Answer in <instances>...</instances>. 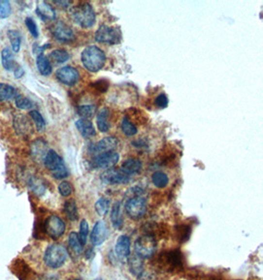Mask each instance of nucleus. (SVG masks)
<instances>
[{"label": "nucleus", "mask_w": 263, "mask_h": 280, "mask_svg": "<svg viewBox=\"0 0 263 280\" xmlns=\"http://www.w3.org/2000/svg\"><path fill=\"white\" fill-rule=\"evenodd\" d=\"M126 215L134 220L142 218L147 211L145 192L140 187H132L128 190L125 196Z\"/></svg>", "instance_id": "obj_1"}, {"label": "nucleus", "mask_w": 263, "mask_h": 280, "mask_svg": "<svg viewBox=\"0 0 263 280\" xmlns=\"http://www.w3.org/2000/svg\"><path fill=\"white\" fill-rule=\"evenodd\" d=\"M81 61L84 67L90 72H98L104 67L106 63L105 52L95 46H90L84 48L81 53Z\"/></svg>", "instance_id": "obj_2"}, {"label": "nucleus", "mask_w": 263, "mask_h": 280, "mask_svg": "<svg viewBox=\"0 0 263 280\" xmlns=\"http://www.w3.org/2000/svg\"><path fill=\"white\" fill-rule=\"evenodd\" d=\"M46 167L51 172L55 179H64L68 176L67 167L65 166L63 159L53 150H49L44 159Z\"/></svg>", "instance_id": "obj_3"}, {"label": "nucleus", "mask_w": 263, "mask_h": 280, "mask_svg": "<svg viewBox=\"0 0 263 280\" xmlns=\"http://www.w3.org/2000/svg\"><path fill=\"white\" fill-rule=\"evenodd\" d=\"M68 257V253L62 245L52 244L46 250L44 260L50 268H58L64 264Z\"/></svg>", "instance_id": "obj_4"}, {"label": "nucleus", "mask_w": 263, "mask_h": 280, "mask_svg": "<svg viewBox=\"0 0 263 280\" xmlns=\"http://www.w3.org/2000/svg\"><path fill=\"white\" fill-rule=\"evenodd\" d=\"M71 16L74 22L84 29L93 27L96 22L95 11L89 3H83L73 7Z\"/></svg>", "instance_id": "obj_5"}, {"label": "nucleus", "mask_w": 263, "mask_h": 280, "mask_svg": "<svg viewBox=\"0 0 263 280\" xmlns=\"http://www.w3.org/2000/svg\"><path fill=\"white\" fill-rule=\"evenodd\" d=\"M95 40L98 43L109 44L111 46L117 45L121 41V31L118 28L102 25L95 33Z\"/></svg>", "instance_id": "obj_6"}, {"label": "nucleus", "mask_w": 263, "mask_h": 280, "mask_svg": "<svg viewBox=\"0 0 263 280\" xmlns=\"http://www.w3.org/2000/svg\"><path fill=\"white\" fill-rule=\"evenodd\" d=\"M157 248V242L151 235H143L139 237L134 244V249L136 255L142 259L151 258Z\"/></svg>", "instance_id": "obj_7"}, {"label": "nucleus", "mask_w": 263, "mask_h": 280, "mask_svg": "<svg viewBox=\"0 0 263 280\" xmlns=\"http://www.w3.org/2000/svg\"><path fill=\"white\" fill-rule=\"evenodd\" d=\"M119 160V155L116 152H109L95 156L91 161L93 168L110 169L113 168Z\"/></svg>", "instance_id": "obj_8"}, {"label": "nucleus", "mask_w": 263, "mask_h": 280, "mask_svg": "<svg viewBox=\"0 0 263 280\" xmlns=\"http://www.w3.org/2000/svg\"><path fill=\"white\" fill-rule=\"evenodd\" d=\"M101 181L105 185H120L127 184L130 181V176L121 170L110 168L104 171L101 175Z\"/></svg>", "instance_id": "obj_9"}, {"label": "nucleus", "mask_w": 263, "mask_h": 280, "mask_svg": "<svg viewBox=\"0 0 263 280\" xmlns=\"http://www.w3.org/2000/svg\"><path fill=\"white\" fill-rule=\"evenodd\" d=\"M45 231L52 239L60 238L65 232V223L57 216H50L45 222Z\"/></svg>", "instance_id": "obj_10"}, {"label": "nucleus", "mask_w": 263, "mask_h": 280, "mask_svg": "<svg viewBox=\"0 0 263 280\" xmlns=\"http://www.w3.org/2000/svg\"><path fill=\"white\" fill-rule=\"evenodd\" d=\"M55 76L56 79L65 86H74L80 78L78 70L71 66H64L59 68L55 73Z\"/></svg>", "instance_id": "obj_11"}, {"label": "nucleus", "mask_w": 263, "mask_h": 280, "mask_svg": "<svg viewBox=\"0 0 263 280\" xmlns=\"http://www.w3.org/2000/svg\"><path fill=\"white\" fill-rule=\"evenodd\" d=\"M118 147V140L115 137H106L103 138L101 141L92 145L89 148L91 154L98 156L104 153L115 152V150Z\"/></svg>", "instance_id": "obj_12"}, {"label": "nucleus", "mask_w": 263, "mask_h": 280, "mask_svg": "<svg viewBox=\"0 0 263 280\" xmlns=\"http://www.w3.org/2000/svg\"><path fill=\"white\" fill-rule=\"evenodd\" d=\"M109 233L110 231L105 221L100 220L96 222L90 235L92 244L94 246H100V245H102L108 239Z\"/></svg>", "instance_id": "obj_13"}, {"label": "nucleus", "mask_w": 263, "mask_h": 280, "mask_svg": "<svg viewBox=\"0 0 263 280\" xmlns=\"http://www.w3.org/2000/svg\"><path fill=\"white\" fill-rule=\"evenodd\" d=\"M51 31L53 37L61 43H68L74 39L73 31L66 24H64L61 21H58L54 24Z\"/></svg>", "instance_id": "obj_14"}, {"label": "nucleus", "mask_w": 263, "mask_h": 280, "mask_svg": "<svg viewBox=\"0 0 263 280\" xmlns=\"http://www.w3.org/2000/svg\"><path fill=\"white\" fill-rule=\"evenodd\" d=\"M115 254L118 259L126 260L130 256V239L126 235L118 237L115 245Z\"/></svg>", "instance_id": "obj_15"}, {"label": "nucleus", "mask_w": 263, "mask_h": 280, "mask_svg": "<svg viewBox=\"0 0 263 280\" xmlns=\"http://www.w3.org/2000/svg\"><path fill=\"white\" fill-rule=\"evenodd\" d=\"M48 152H49L48 144L42 139H39L33 143L32 148H31L32 156L34 157V159H36L37 161H42V160L44 161Z\"/></svg>", "instance_id": "obj_16"}, {"label": "nucleus", "mask_w": 263, "mask_h": 280, "mask_svg": "<svg viewBox=\"0 0 263 280\" xmlns=\"http://www.w3.org/2000/svg\"><path fill=\"white\" fill-rule=\"evenodd\" d=\"M141 168H142V163L139 159L128 158L123 161L120 170L126 175H128V176H130V175H134V174L139 173Z\"/></svg>", "instance_id": "obj_17"}, {"label": "nucleus", "mask_w": 263, "mask_h": 280, "mask_svg": "<svg viewBox=\"0 0 263 280\" xmlns=\"http://www.w3.org/2000/svg\"><path fill=\"white\" fill-rule=\"evenodd\" d=\"M36 12H37V15L43 21H52L55 19V16H56L54 9L46 1L39 2Z\"/></svg>", "instance_id": "obj_18"}, {"label": "nucleus", "mask_w": 263, "mask_h": 280, "mask_svg": "<svg viewBox=\"0 0 263 280\" xmlns=\"http://www.w3.org/2000/svg\"><path fill=\"white\" fill-rule=\"evenodd\" d=\"M75 125H76V128L78 129L79 133L84 138H91V137L96 136V130L94 128V125L89 119L80 118L79 120L76 121Z\"/></svg>", "instance_id": "obj_19"}, {"label": "nucleus", "mask_w": 263, "mask_h": 280, "mask_svg": "<svg viewBox=\"0 0 263 280\" xmlns=\"http://www.w3.org/2000/svg\"><path fill=\"white\" fill-rule=\"evenodd\" d=\"M111 221L113 226L119 230L122 228L123 218H122V212H121V203L119 202H115L113 205L112 213H111Z\"/></svg>", "instance_id": "obj_20"}, {"label": "nucleus", "mask_w": 263, "mask_h": 280, "mask_svg": "<svg viewBox=\"0 0 263 280\" xmlns=\"http://www.w3.org/2000/svg\"><path fill=\"white\" fill-rule=\"evenodd\" d=\"M97 126L102 133H106L110 130V111L104 108L99 111L97 115Z\"/></svg>", "instance_id": "obj_21"}, {"label": "nucleus", "mask_w": 263, "mask_h": 280, "mask_svg": "<svg viewBox=\"0 0 263 280\" xmlns=\"http://www.w3.org/2000/svg\"><path fill=\"white\" fill-rule=\"evenodd\" d=\"M128 266H129L131 273L135 275L136 277H140L144 271L143 259L135 254L134 256H132L129 259Z\"/></svg>", "instance_id": "obj_22"}, {"label": "nucleus", "mask_w": 263, "mask_h": 280, "mask_svg": "<svg viewBox=\"0 0 263 280\" xmlns=\"http://www.w3.org/2000/svg\"><path fill=\"white\" fill-rule=\"evenodd\" d=\"M1 62L2 66L4 67L5 70H7V71H14L16 69V63L14 60L13 52L9 47H5L1 51Z\"/></svg>", "instance_id": "obj_23"}, {"label": "nucleus", "mask_w": 263, "mask_h": 280, "mask_svg": "<svg viewBox=\"0 0 263 280\" xmlns=\"http://www.w3.org/2000/svg\"><path fill=\"white\" fill-rule=\"evenodd\" d=\"M36 63H37V68L39 70V72L43 76H49L51 74L52 67L47 56H45L44 54L38 55Z\"/></svg>", "instance_id": "obj_24"}, {"label": "nucleus", "mask_w": 263, "mask_h": 280, "mask_svg": "<svg viewBox=\"0 0 263 280\" xmlns=\"http://www.w3.org/2000/svg\"><path fill=\"white\" fill-rule=\"evenodd\" d=\"M14 127L18 134H26L27 132H31V130H33L30 122L22 114H17L14 117Z\"/></svg>", "instance_id": "obj_25"}, {"label": "nucleus", "mask_w": 263, "mask_h": 280, "mask_svg": "<svg viewBox=\"0 0 263 280\" xmlns=\"http://www.w3.org/2000/svg\"><path fill=\"white\" fill-rule=\"evenodd\" d=\"M17 96V90L4 83H0V101H6L10 100Z\"/></svg>", "instance_id": "obj_26"}, {"label": "nucleus", "mask_w": 263, "mask_h": 280, "mask_svg": "<svg viewBox=\"0 0 263 280\" xmlns=\"http://www.w3.org/2000/svg\"><path fill=\"white\" fill-rule=\"evenodd\" d=\"M68 244H69V249L75 256H79L82 253L83 250V245L80 242L78 233L76 232H71L68 237Z\"/></svg>", "instance_id": "obj_27"}, {"label": "nucleus", "mask_w": 263, "mask_h": 280, "mask_svg": "<svg viewBox=\"0 0 263 280\" xmlns=\"http://www.w3.org/2000/svg\"><path fill=\"white\" fill-rule=\"evenodd\" d=\"M7 36H8V39L10 41L13 52H15V53L19 52L20 48H21V42H22L21 32L17 30H9L7 31Z\"/></svg>", "instance_id": "obj_28"}, {"label": "nucleus", "mask_w": 263, "mask_h": 280, "mask_svg": "<svg viewBox=\"0 0 263 280\" xmlns=\"http://www.w3.org/2000/svg\"><path fill=\"white\" fill-rule=\"evenodd\" d=\"M152 182L153 184L160 189L165 188L169 184V177L166 173L162 171H156L152 174Z\"/></svg>", "instance_id": "obj_29"}, {"label": "nucleus", "mask_w": 263, "mask_h": 280, "mask_svg": "<svg viewBox=\"0 0 263 280\" xmlns=\"http://www.w3.org/2000/svg\"><path fill=\"white\" fill-rule=\"evenodd\" d=\"M64 212L69 220L76 221L78 219L77 204L74 200H68L64 204Z\"/></svg>", "instance_id": "obj_30"}, {"label": "nucleus", "mask_w": 263, "mask_h": 280, "mask_svg": "<svg viewBox=\"0 0 263 280\" xmlns=\"http://www.w3.org/2000/svg\"><path fill=\"white\" fill-rule=\"evenodd\" d=\"M110 206H111L110 200H108L106 198L99 199L95 203L96 213L100 217H105V216H107V214L110 211Z\"/></svg>", "instance_id": "obj_31"}, {"label": "nucleus", "mask_w": 263, "mask_h": 280, "mask_svg": "<svg viewBox=\"0 0 263 280\" xmlns=\"http://www.w3.org/2000/svg\"><path fill=\"white\" fill-rule=\"evenodd\" d=\"M70 58L69 53L64 49H55L50 52L49 59L55 64H62Z\"/></svg>", "instance_id": "obj_32"}, {"label": "nucleus", "mask_w": 263, "mask_h": 280, "mask_svg": "<svg viewBox=\"0 0 263 280\" xmlns=\"http://www.w3.org/2000/svg\"><path fill=\"white\" fill-rule=\"evenodd\" d=\"M29 115L33 119V121H34L36 128L39 132H43L46 129V121L38 110H31Z\"/></svg>", "instance_id": "obj_33"}, {"label": "nucleus", "mask_w": 263, "mask_h": 280, "mask_svg": "<svg viewBox=\"0 0 263 280\" xmlns=\"http://www.w3.org/2000/svg\"><path fill=\"white\" fill-rule=\"evenodd\" d=\"M121 130L124 133V135L131 137L137 134V128L133 123H131L126 117H124L121 121Z\"/></svg>", "instance_id": "obj_34"}, {"label": "nucleus", "mask_w": 263, "mask_h": 280, "mask_svg": "<svg viewBox=\"0 0 263 280\" xmlns=\"http://www.w3.org/2000/svg\"><path fill=\"white\" fill-rule=\"evenodd\" d=\"M15 106L19 109H31L34 107V103H33L28 97L22 94H18L15 97Z\"/></svg>", "instance_id": "obj_35"}, {"label": "nucleus", "mask_w": 263, "mask_h": 280, "mask_svg": "<svg viewBox=\"0 0 263 280\" xmlns=\"http://www.w3.org/2000/svg\"><path fill=\"white\" fill-rule=\"evenodd\" d=\"M77 112L81 116V118L90 119L96 114L97 109L95 106H81L78 108Z\"/></svg>", "instance_id": "obj_36"}, {"label": "nucleus", "mask_w": 263, "mask_h": 280, "mask_svg": "<svg viewBox=\"0 0 263 280\" xmlns=\"http://www.w3.org/2000/svg\"><path fill=\"white\" fill-rule=\"evenodd\" d=\"M88 234H89V225H88V222L85 219H83L80 223V230H79V234H78L80 242L83 246L87 243Z\"/></svg>", "instance_id": "obj_37"}, {"label": "nucleus", "mask_w": 263, "mask_h": 280, "mask_svg": "<svg viewBox=\"0 0 263 280\" xmlns=\"http://www.w3.org/2000/svg\"><path fill=\"white\" fill-rule=\"evenodd\" d=\"M12 12L10 2L7 0H0V19H5L10 16Z\"/></svg>", "instance_id": "obj_38"}, {"label": "nucleus", "mask_w": 263, "mask_h": 280, "mask_svg": "<svg viewBox=\"0 0 263 280\" xmlns=\"http://www.w3.org/2000/svg\"><path fill=\"white\" fill-rule=\"evenodd\" d=\"M25 24L30 31V33L32 34V37H34L35 39H37L39 37V30H38V26L36 24V22L33 20L32 18H26L25 20Z\"/></svg>", "instance_id": "obj_39"}, {"label": "nucleus", "mask_w": 263, "mask_h": 280, "mask_svg": "<svg viewBox=\"0 0 263 280\" xmlns=\"http://www.w3.org/2000/svg\"><path fill=\"white\" fill-rule=\"evenodd\" d=\"M58 191L62 197H68L72 193L71 184L67 181H63L58 186Z\"/></svg>", "instance_id": "obj_40"}, {"label": "nucleus", "mask_w": 263, "mask_h": 280, "mask_svg": "<svg viewBox=\"0 0 263 280\" xmlns=\"http://www.w3.org/2000/svg\"><path fill=\"white\" fill-rule=\"evenodd\" d=\"M155 103H156V106L160 109H165L168 107V103H169V99L167 97L166 94H164V93H161L159 94L157 97H156V100H155Z\"/></svg>", "instance_id": "obj_41"}, {"label": "nucleus", "mask_w": 263, "mask_h": 280, "mask_svg": "<svg viewBox=\"0 0 263 280\" xmlns=\"http://www.w3.org/2000/svg\"><path fill=\"white\" fill-rule=\"evenodd\" d=\"M48 47H49V44H47L44 47H40V46H38V44H35L34 47H33V51H34V53L37 55H41V54H43V51Z\"/></svg>", "instance_id": "obj_42"}, {"label": "nucleus", "mask_w": 263, "mask_h": 280, "mask_svg": "<svg viewBox=\"0 0 263 280\" xmlns=\"http://www.w3.org/2000/svg\"><path fill=\"white\" fill-rule=\"evenodd\" d=\"M24 74H25V72H24V69L22 67H20V66L16 67V69L14 70V76L16 79L22 78L24 76Z\"/></svg>", "instance_id": "obj_43"}, {"label": "nucleus", "mask_w": 263, "mask_h": 280, "mask_svg": "<svg viewBox=\"0 0 263 280\" xmlns=\"http://www.w3.org/2000/svg\"><path fill=\"white\" fill-rule=\"evenodd\" d=\"M54 3H55V4H60L59 6L63 7V8H67V7H69V5L71 4L70 1H54Z\"/></svg>", "instance_id": "obj_44"}, {"label": "nucleus", "mask_w": 263, "mask_h": 280, "mask_svg": "<svg viewBox=\"0 0 263 280\" xmlns=\"http://www.w3.org/2000/svg\"><path fill=\"white\" fill-rule=\"evenodd\" d=\"M132 145H133V146H135L136 148H143V147H145V146H146V145H145V143L142 141V140H139V141L133 142V143H132Z\"/></svg>", "instance_id": "obj_45"}, {"label": "nucleus", "mask_w": 263, "mask_h": 280, "mask_svg": "<svg viewBox=\"0 0 263 280\" xmlns=\"http://www.w3.org/2000/svg\"><path fill=\"white\" fill-rule=\"evenodd\" d=\"M96 280H102V279H96Z\"/></svg>", "instance_id": "obj_46"}, {"label": "nucleus", "mask_w": 263, "mask_h": 280, "mask_svg": "<svg viewBox=\"0 0 263 280\" xmlns=\"http://www.w3.org/2000/svg\"><path fill=\"white\" fill-rule=\"evenodd\" d=\"M75 280H79V279H75Z\"/></svg>", "instance_id": "obj_47"}]
</instances>
